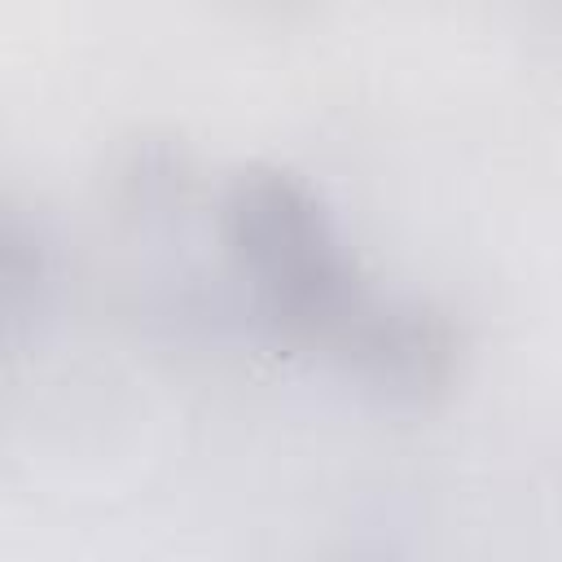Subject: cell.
I'll list each match as a JSON object with an SVG mask.
<instances>
[{
	"mask_svg": "<svg viewBox=\"0 0 562 562\" xmlns=\"http://www.w3.org/2000/svg\"><path fill=\"white\" fill-rule=\"evenodd\" d=\"M220 228L263 334L391 395H426L448 378V321L378 290L307 180L272 167L241 171L224 193Z\"/></svg>",
	"mask_w": 562,
	"mask_h": 562,
	"instance_id": "obj_1",
	"label": "cell"
},
{
	"mask_svg": "<svg viewBox=\"0 0 562 562\" xmlns=\"http://www.w3.org/2000/svg\"><path fill=\"white\" fill-rule=\"evenodd\" d=\"M57 299V246L40 220L22 211H4L0 228V307L9 342L48 321Z\"/></svg>",
	"mask_w": 562,
	"mask_h": 562,
	"instance_id": "obj_2",
	"label": "cell"
}]
</instances>
